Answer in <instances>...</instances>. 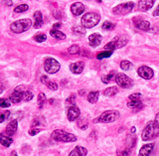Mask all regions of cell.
Masks as SVG:
<instances>
[{"label": "cell", "mask_w": 159, "mask_h": 156, "mask_svg": "<svg viewBox=\"0 0 159 156\" xmlns=\"http://www.w3.org/2000/svg\"><path fill=\"white\" fill-rule=\"evenodd\" d=\"M159 136V126L155 120L149 122L146 126L144 127L141 133V138L143 141H148V140L155 139Z\"/></svg>", "instance_id": "6da1fadb"}, {"label": "cell", "mask_w": 159, "mask_h": 156, "mask_svg": "<svg viewBox=\"0 0 159 156\" xmlns=\"http://www.w3.org/2000/svg\"><path fill=\"white\" fill-rule=\"evenodd\" d=\"M99 21H101V15L94 12H89L84 14L81 19L82 26L86 29L93 28L99 23Z\"/></svg>", "instance_id": "7a4b0ae2"}, {"label": "cell", "mask_w": 159, "mask_h": 156, "mask_svg": "<svg viewBox=\"0 0 159 156\" xmlns=\"http://www.w3.org/2000/svg\"><path fill=\"white\" fill-rule=\"evenodd\" d=\"M120 117V113H119L118 110L116 109H109L103 112L98 118L94 119V122H102V123H111L114 122L116 120H117Z\"/></svg>", "instance_id": "3957f363"}, {"label": "cell", "mask_w": 159, "mask_h": 156, "mask_svg": "<svg viewBox=\"0 0 159 156\" xmlns=\"http://www.w3.org/2000/svg\"><path fill=\"white\" fill-rule=\"evenodd\" d=\"M32 26V21L31 19L25 18V19H20L17 20V21H14L11 25H10V29L13 33H23L26 32L28 30L31 28Z\"/></svg>", "instance_id": "277c9868"}, {"label": "cell", "mask_w": 159, "mask_h": 156, "mask_svg": "<svg viewBox=\"0 0 159 156\" xmlns=\"http://www.w3.org/2000/svg\"><path fill=\"white\" fill-rule=\"evenodd\" d=\"M51 137L56 141L61 142H75L77 141V136L73 133H69L62 129L54 130L51 134Z\"/></svg>", "instance_id": "5b68a950"}, {"label": "cell", "mask_w": 159, "mask_h": 156, "mask_svg": "<svg viewBox=\"0 0 159 156\" xmlns=\"http://www.w3.org/2000/svg\"><path fill=\"white\" fill-rule=\"evenodd\" d=\"M128 42V38L125 35H120V36L114 37L111 42L107 43L106 46H104V49L106 50H111V51H114V50L119 49L124 47Z\"/></svg>", "instance_id": "8992f818"}, {"label": "cell", "mask_w": 159, "mask_h": 156, "mask_svg": "<svg viewBox=\"0 0 159 156\" xmlns=\"http://www.w3.org/2000/svg\"><path fill=\"white\" fill-rule=\"evenodd\" d=\"M142 94L139 93H134L130 95H128L127 99V107L133 110H139L143 108V103L141 102Z\"/></svg>", "instance_id": "52a82bcc"}, {"label": "cell", "mask_w": 159, "mask_h": 156, "mask_svg": "<svg viewBox=\"0 0 159 156\" xmlns=\"http://www.w3.org/2000/svg\"><path fill=\"white\" fill-rule=\"evenodd\" d=\"M61 65L54 58H47L44 61V69L48 74H56L59 72Z\"/></svg>", "instance_id": "ba28073f"}, {"label": "cell", "mask_w": 159, "mask_h": 156, "mask_svg": "<svg viewBox=\"0 0 159 156\" xmlns=\"http://www.w3.org/2000/svg\"><path fill=\"white\" fill-rule=\"evenodd\" d=\"M114 80L117 85H119L122 89H130L133 85V82L132 80L129 78L126 75H124L122 73H118L114 77Z\"/></svg>", "instance_id": "9c48e42d"}, {"label": "cell", "mask_w": 159, "mask_h": 156, "mask_svg": "<svg viewBox=\"0 0 159 156\" xmlns=\"http://www.w3.org/2000/svg\"><path fill=\"white\" fill-rule=\"evenodd\" d=\"M134 8L133 2H125L116 5V7L112 8V13L116 15H126L130 13Z\"/></svg>", "instance_id": "30bf717a"}, {"label": "cell", "mask_w": 159, "mask_h": 156, "mask_svg": "<svg viewBox=\"0 0 159 156\" xmlns=\"http://www.w3.org/2000/svg\"><path fill=\"white\" fill-rule=\"evenodd\" d=\"M137 74L138 76L144 79V80H150L154 76V72L150 67L147 66H141L137 69Z\"/></svg>", "instance_id": "8fae6325"}, {"label": "cell", "mask_w": 159, "mask_h": 156, "mask_svg": "<svg viewBox=\"0 0 159 156\" xmlns=\"http://www.w3.org/2000/svg\"><path fill=\"white\" fill-rule=\"evenodd\" d=\"M24 87L23 85H20V87L16 88L14 89V92L12 93L11 97H10V102H11L12 103H19L20 102H22L23 100V93L24 90L23 89Z\"/></svg>", "instance_id": "7c38bea8"}, {"label": "cell", "mask_w": 159, "mask_h": 156, "mask_svg": "<svg viewBox=\"0 0 159 156\" xmlns=\"http://www.w3.org/2000/svg\"><path fill=\"white\" fill-rule=\"evenodd\" d=\"M133 23L137 29H140L142 31H148L150 29V22L147 21V20H144L141 18H134Z\"/></svg>", "instance_id": "4fadbf2b"}, {"label": "cell", "mask_w": 159, "mask_h": 156, "mask_svg": "<svg viewBox=\"0 0 159 156\" xmlns=\"http://www.w3.org/2000/svg\"><path fill=\"white\" fill-rule=\"evenodd\" d=\"M80 114H81V110L77 107V105L72 104L71 107L69 108L68 109V119L70 122H74L79 118Z\"/></svg>", "instance_id": "5bb4252c"}, {"label": "cell", "mask_w": 159, "mask_h": 156, "mask_svg": "<svg viewBox=\"0 0 159 156\" xmlns=\"http://www.w3.org/2000/svg\"><path fill=\"white\" fill-rule=\"evenodd\" d=\"M156 0H139L138 2V9L142 12H146L150 10L155 3Z\"/></svg>", "instance_id": "9a60e30c"}, {"label": "cell", "mask_w": 159, "mask_h": 156, "mask_svg": "<svg viewBox=\"0 0 159 156\" xmlns=\"http://www.w3.org/2000/svg\"><path fill=\"white\" fill-rule=\"evenodd\" d=\"M17 128H18V120L13 119L7 124L6 129H5V133L9 135V136H13V135L16 133Z\"/></svg>", "instance_id": "2e32d148"}, {"label": "cell", "mask_w": 159, "mask_h": 156, "mask_svg": "<svg viewBox=\"0 0 159 156\" xmlns=\"http://www.w3.org/2000/svg\"><path fill=\"white\" fill-rule=\"evenodd\" d=\"M102 36L101 34H98V33H93L89 37V45H91L93 48H96V47L99 46L101 43H102Z\"/></svg>", "instance_id": "e0dca14e"}, {"label": "cell", "mask_w": 159, "mask_h": 156, "mask_svg": "<svg viewBox=\"0 0 159 156\" xmlns=\"http://www.w3.org/2000/svg\"><path fill=\"white\" fill-rule=\"evenodd\" d=\"M84 69V63L82 61H79L76 63H73L70 65V71L75 75H80L82 74Z\"/></svg>", "instance_id": "ac0fdd59"}, {"label": "cell", "mask_w": 159, "mask_h": 156, "mask_svg": "<svg viewBox=\"0 0 159 156\" xmlns=\"http://www.w3.org/2000/svg\"><path fill=\"white\" fill-rule=\"evenodd\" d=\"M71 12L75 16H80L84 12V5L81 2H76L71 5Z\"/></svg>", "instance_id": "d6986e66"}, {"label": "cell", "mask_w": 159, "mask_h": 156, "mask_svg": "<svg viewBox=\"0 0 159 156\" xmlns=\"http://www.w3.org/2000/svg\"><path fill=\"white\" fill-rule=\"evenodd\" d=\"M153 148H154V143L144 144L143 146L140 148V150H139V153L137 156H149L151 154Z\"/></svg>", "instance_id": "ffe728a7"}, {"label": "cell", "mask_w": 159, "mask_h": 156, "mask_svg": "<svg viewBox=\"0 0 159 156\" xmlns=\"http://www.w3.org/2000/svg\"><path fill=\"white\" fill-rule=\"evenodd\" d=\"M88 154V149L83 146H76L71 152H70L69 156H87Z\"/></svg>", "instance_id": "44dd1931"}, {"label": "cell", "mask_w": 159, "mask_h": 156, "mask_svg": "<svg viewBox=\"0 0 159 156\" xmlns=\"http://www.w3.org/2000/svg\"><path fill=\"white\" fill-rule=\"evenodd\" d=\"M41 82L51 90H57L58 89V85L56 83L52 82V80H50L46 75H44V76L41 77Z\"/></svg>", "instance_id": "7402d4cb"}, {"label": "cell", "mask_w": 159, "mask_h": 156, "mask_svg": "<svg viewBox=\"0 0 159 156\" xmlns=\"http://www.w3.org/2000/svg\"><path fill=\"white\" fill-rule=\"evenodd\" d=\"M43 25V15L40 11L34 13V28H41Z\"/></svg>", "instance_id": "603a6c76"}, {"label": "cell", "mask_w": 159, "mask_h": 156, "mask_svg": "<svg viewBox=\"0 0 159 156\" xmlns=\"http://www.w3.org/2000/svg\"><path fill=\"white\" fill-rule=\"evenodd\" d=\"M12 142H13V139L11 138V136H9L6 133L0 134V143H1L3 146L9 147L10 145L12 144Z\"/></svg>", "instance_id": "cb8c5ba5"}, {"label": "cell", "mask_w": 159, "mask_h": 156, "mask_svg": "<svg viewBox=\"0 0 159 156\" xmlns=\"http://www.w3.org/2000/svg\"><path fill=\"white\" fill-rule=\"evenodd\" d=\"M50 35L55 38V39H58V40H65L66 39V35H65L63 32L59 31L58 29H52L51 31H50Z\"/></svg>", "instance_id": "d4e9b609"}, {"label": "cell", "mask_w": 159, "mask_h": 156, "mask_svg": "<svg viewBox=\"0 0 159 156\" xmlns=\"http://www.w3.org/2000/svg\"><path fill=\"white\" fill-rule=\"evenodd\" d=\"M135 142H136V139H135V136H134V135H131V134L127 135L126 148L125 149H128V150H130V151H131V149L134 147V145H135Z\"/></svg>", "instance_id": "484cf974"}, {"label": "cell", "mask_w": 159, "mask_h": 156, "mask_svg": "<svg viewBox=\"0 0 159 156\" xmlns=\"http://www.w3.org/2000/svg\"><path fill=\"white\" fill-rule=\"evenodd\" d=\"M98 97H99V92H98V90H93V92H91V93L89 94V95H88L89 103H96L98 102Z\"/></svg>", "instance_id": "4316f807"}, {"label": "cell", "mask_w": 159, "mask_h": 156, "mask_svg": "<svg viewBox=\"0 0 159 156\" xmlns=\"http://www.w3.org/2000/svg\"><path fill=\"white\" fill-rule=\"evenodd\" d=\"M117 93H118L117 87H109L103 90V95H106V97H113Z\"/></svg>", "instance_id": "83f0119b"}, {"label": "cell", "mask_w": 159, "mask_h": 156, "mask_svg": "<svg viewBox=\"0 0 159 156\" xmlns=\"http://www.w3.org/2000/svg\"><path fill=\"white\" fill-rule=\"evenodd\" d=\"M116 73L114 72V71H111V73H108L107 75H104V76L102 77V82L103 84H108V83H111V80L114 79V77H116Z\"/></svg>", "instance_id": "f1b7e54d"}, {"label": "cell", "mask_w": 159, "mask_h": 156, "mask_svg": "<svg viewBox=\"0 0 159 156\" xmlns=\"http://www.w3.org/2000/svg\"><path fill=\"white\" fill-rule=\"evenodd\" d=\"M113 51H111V50H107V51H102L101 53H98L97 55V59L98 60H102V59H107L109 58L112 55Z\"/></svg>", "instance_id": "f546056e"}, {"label": "cell", "mask_w": 159, "mask_h": 156, "mask_svg": "<svg viewBox=\"0 0 159 156\" xmlns=\"http://www.w3.org/2000/svg\"><path fill=\"white\" fill-rule=\"evenodd\" d=\"M120 68L123 71H129L133 68V64L131 62L127 61V60H123L120 62Z\"/></svg>", "instance_id": "4dcf8cb0"}, {"label": "cell", "mask_w": 159, "mask_h": 156, "mask_svg": "<svg viewBox=\"0 0 159 156\" xmlns=\"http://www.w3.org/2000/svg\"><path fill=\"white\" fill-rule=\"evenodd\" d=\"M73 33L80 35V36H83V35L86 34V28L83 26H75L73 28Z\"/></svg>", "instance_id": "1f68e13d"}, {"label": "cell", "mask_w": 159, "mask_h": 156, "mask_svg": "<svg viewBox=\"0 0 159 156\" xmlns=\"http://www.w3.org/2000/svg\"><path fill=\"white\" fill-rule=\"evenodd\" d=\"M33 98H34V94L31 90H27V89L24 90V93H23V100L24 102H30Z\"/></svg>", "instance_id": "d6a6232c"}, {"label": "cell", "mask_w": 159, "mask_h": 156, "mask_svg": "<svg viewBox=\"0 0 159 156\" xmlns=\"http://www.w3.org/2000/svg\"><path fill=\"white\" fill-rule=\"evenodd\" d=\"M28 9H29V6L27 4H21L14 8V12L15 13H23L25 11H27Z\"/></svg>", "instance_id": "836d02e7"}, {"label": "cell", "mask_w": 159, "mask_h": 156, "mask_svg": "<svg viewBox=\"0 0 159 156\" xmlns=\"http://www.w3.org/2000/svg\"><path fill=\"white\" fill-rule=\"evenodd\" d=\"M46 102V95L44 93H40L38 95V107L39 108H42L44 107V103Z\"/></svg>", "instance_id": "e575fe53"}, {"label": "cell", "mask_w": 159, "mask_h": 156, "mask_svg": "<svg viewBox=\"0 0 159 156\" xmlns=\"http://www.w3.org/2000/svg\"><path fill=\"white\" fill-rule=\"evenodd\" d=\"M114 27H116V24H113L112 22H109V21L103 22V24L102 25V28L103 30H107V31H111V30H113Z\"/></svg>", "instance_id": "d590c367"}, {"label": "cell", "mask_w": 159, "mask_h": 156, "mask_svg": "<svg viewBox=\"0 0 159 156\" xmlns=\"http://www.w3.org/2000/svg\"><path fill=\"white\" fill-rule=\"evenodd\" d=\"M34 40L38 43H42V42H45L47 40V36L43 33H39L37 35H35L34 37Z\"/></svg>", "instance_id": "8d00e7d4"}, {"label": "cell", "mask_w": 159, "mask_h": 156, "mask_svg": "<svg viewBox=\"0 0 159 156\" xmlns=\"http://www.w3.org/2000/svg\"><path fill=\"white\" fill-rule=\"evenodd\" d=\"M68 52L71 55H77L81 52V49H80V47L78 46V45H73V46H71L68 49Z\"/></svg>", "instance_id": "74e56055"}, {"label": "cell", "mask_w": 159, "mask_h": 156, "mask_svg": "<svg viewBox=\"0 0 159 156\" xmlns=\"http://www.w3.org/2000/svg\"><path fill=\"white\" fill-rule=\"evenodd\" d=\"M10 104H11V102L9 99H0V108H6L10 107Z\"/></svg>", "instance_id": "f35d334b"}, {"label": "cell", "mask_w": 159, "mask_h": 156, "mask_svg": "<svg viewBox=\"0 0 159 156\" xmlns=\"http://www.w3.org/2000/svg\"><path fill=\"white\" fill-rule=\"evenodd\" d=\"M40 131H41V128H39V127H32L31 129L29 130V134L32 135V136H34V135L38 134Z\"/></svg>", "instance_id": "ab89813d"}, {"label": "cell", "mask_w": 159, "mask_h": 156, "mask_svg": "<svg viewBox=\"0 0 159 156\" xmlns=\"http://www.w3.org/2000/svg\"><path fill=\"white\" fill-rule=\"evenodd\" d=\"M1 3L3 5H5V6H11V5L13 4L12 0H2Z\"/></svg>", "instance_id": "60d3db41"}, {"label": "cell", "mask_w": 159, "mask_h": 156, "mask_svg": "<svg viewBox=\"0 0 159 156\" xmlns=\"http://www.w3.org/2000/svg\"><path fill=\"white\" fill-rule=\"evenodd\" d=\"M75 94H72L71 97H70L68 99H67V103H71V104H75Z\"/></svg>", "instance_id": "b9f144b4"}, {"label": "cell", "mask_w": 159, "mask_h": 156, "mask_svg": "<svg viewBox=\"0 0 159 156\" xmlns=\"http://www.w3.org/2000/svg\"><path fill=\"white\" fill-rule=\"evenodd\" d=\"M153 16H159V5L156 7V9L154 10V12H153Z\"/></svg>", "instance_id": "7bdbcfd3"}, {"label": "cell", "mask_w": 159, "mask_h": 156, "mask_svg": "<svg viewBox=\"0 0 159 156\" xmlns=\"http://www.w3.org/2000/svg\"><path fill=\"white\" fill-rule=\"evenodd\" d=\"M60 27H61V23L58 22V23H55L53 25V29H59Z\"/></svg>", "instance_id": "ee69618b"}, {"label": "cell", "mask_w": 159, "mask_h": 156, "mask_svg": "<svg viewBox=\"0 0 159 156\" xmlns=\"http://www.w3.org/2000/svg\"><path fill=\"white\" fill-rule=\"evenodd\" d=\"M155 122H156V123L158 124V126H159V113L156 114V117H155Z\"/></svg>", "instance_id": "f6af8a7d"}, {"label": "cell", "mask_w": 159, "mask_h": 156, "mask_svg": "<svg viewBox=\"0 0 159 156\" xmlns=\"http://www.w3.org/2000/svg\"><path fill=\"white\" fill-rule=\"evenodd\" d=\"M3 90H4V85L1 83H0V94H2Z\"/></svg>", "instance_id": "bcb514c9"}, {"label": "cell", "mask_w": 159, "mask_h": 156, "mask_svg": "<svg viewBox=\"0 0 159 156\" xmlns=\"http://www.w3.org/2000/svg\"><path fill=\"white\" fill-rule=\"evenodd\" d=\"M81 54L83 55V56H89V55H88V51H87V50H83V52H82Z\"/></svg>", "instance_id": "7dc6e473"}, {"label": "cell", "mask_w": 159, "mask_h": 156, "mask_svg": "<svg viewBox=\"0 0 159 156\" xmlns=\"http://www.w3.org/2000/svg\"><path fill=\"white\" fill-rule=\"evenodd\" d=\"M130 133H135V127H134V126H132L131 128H130Z\"/></svg>", "instance_id": "c3c4849f"}, {"label": "cell", "mask_w": 159, "mask_h": 156, "mask_svg": "<svg viewBox=\"0 0 159 156\" xmlns=\"http://www.w3.org/2000/svg\"><path fill=\"white\" fill-rule=\"evenodd\" d=\"M79 93H80V94H81V95H83V94H84V89H81V90H80V92H79Z\"/></svg>", "instance_id": "681fc988"}, {"label": "cell", "mask_w": 159, "mask_h": 156, "mask_svg": "<svg viewBox=\"0 0 159 156\" xmlns=\"http://www.w3.org/2000/svg\"><path fill=\"white\" fill-rule=\"evenodd\" d=\"M11 156H18V155L16 154V151H12V153H11Z\"/></svg>", "instance_id": "f907efd6"}, {"label": "cell", "mask_w": 159, "mask_h": 156, "mask_svg": "<svg viewBox=\"0 0 159 156\" xmlns=\"http://www.w3.org/2000/svg\"><path fill=\"white\" fill-rule=\"evenodd\" d=\"M96 1L98 2V3H101V2H102V0H96Z\"/></svg>", "instance_id": "816d5d0a"}]
</instances>
